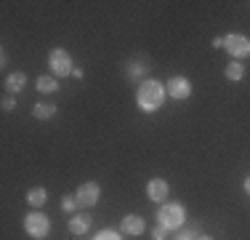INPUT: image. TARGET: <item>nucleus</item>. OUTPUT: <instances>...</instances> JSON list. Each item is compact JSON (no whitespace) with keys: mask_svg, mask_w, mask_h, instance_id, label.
I'll return each mask as SVG.
<instances>
[{"mask_svg":"<svg viewBox=\"0 0 250 240\" xmlns=\"http://www.w3.org/2000/svg\"><path fill=\"white\" fill-rule=\"evenodd\" d=\"M165 94H168V91H165L163 83L144 80L139 86V91H136V104H139L144 112H157L160 104H163V99H165Z\"/></svg>","mask_w":250,"mask_h":240,"instance_id":"f257e3e1","label":"nucleus"},{"mask_svg":"<svg viewBox=\"0 0 250 240\" xmlns=\"http://www.w3.org/2000/svg\"><path fill=\"white\" fill-rule=\"evenodd\" d=\"M157 219H160V227H165V230H178L187 219V211H184L181 203H163L157 211Z\"/></svg>","mask_w":250,"mask_h":240,"instance_id":"f03ea898","label":"nucleus"},{"mask_svg":"<svg viewBox=\"0 0 250 240\" xmlns=\"http://www.w3.org/2000/svg\"><path fill=\"white\" fill-rule=\"evenodd\" d=\"M24 230H27V235H32L35 240H43L51 232V221H48V216H45V214L32 211L24 219Z\"/></svg>","mask_w":250,"mask_h":240,"instance_id":"7ed1b4c3","label":"nucleus"},{"mask_svg":"<svg viewBox=\"0 0 250 240\" xmlns=\"http://www.w3.org/2000/svg\"><path fill=\"white\" fill-rule=\"evenodd\" d=\"M48 67L51 72L56 77H67V75H72V59H69V53L64 51V48H53L51 51V56H48Z\"/></svg>","mask_w":250,"mask_h":240,"instance_id":"20e7f679","label":"nucleus"},{"mask_svg":"<svg viewBox=\"0 0 250 240\" xmlns=\"http://www.w3.org/2000/svg\"><path fill=\"white\" fill-rule=\"evenodd\" d=\"M75 197H77V206L91 208V206H96V203H99V197H101V187H99L96 182H85V184H80V187H77Z\"/></svg>","mask_w":250,"mask_h":240,"instance_id":"39448f33","label":"nucleus"},{"mask_svg":"<svg viewBox=\"0 0 250 240\" xmlns=\"http://www.w3.org/2000/svg\"><path fill=\"white\" fill-rule=\"evenodd\" d=\"M224 48L231 53V56L245 59V56H250V38H245V35H226Z\"/></svg>","mask_w":250,"mask_h":240,"instance_id":"423d86ee","label":"nucleus"},{"mask_svg":"<svg viewBox=\"0 0 250 240\" xmlns=\"http://www.w3.org/2000/svg\"><path fill=\"white\" fill-rule=\"evenodd\" d=\"M165 91H168V96H173V99H189L192 83H189L187 77H181V75H173L168 80V86H165Z\"/></svg>","mask_w":250,"mask_h":240,"instance_id":"0eeeda50","label":"nucleus"},{"mask_svg":"<svg viewBox=\"0 0 250 240\" xmlns=\"http://www.w3.org/2000/svg\"><path fill=\"white\" fill-rule=\"evenodd\" d=\"M168 192H170V187H168L165 179H152V182L146 184V195H149V200H154V203H165Z\"/></svg>","mask_w":250,"mask_h":240,"instance_id":"6e6552de","label":"nucleus"},{"mask_svg":"<svg viewBox=\"0 0 250 240\" xmlns=\"http://www.w3.org/2000/svg\"><path fill=\"white\" fill-rule=\"evenodd\" d=\"M144 230H146V221L141 219V216L130 214V216H125V219H123V232H125V235H141Z\"/></svg>","mask_w":250,"mask_h":240,"instance_id":"1a4fd4ad","label":"nucleus"},{"mask_svg":"<svg viewBox=\"0 0 250 240\" xmlns=\"http://www.w3.org/2000/svg\"><path fill=\"white\" fill-rule=\"evenodd\" d=\"M88 230H91V216L88 214H75L69 219V232L72 235H85Z\"/></svg>","mask_w":250,"mask_h":240,"instance_id":"9d476101","label":"nucleus"},{"mask_svg":"<svg viewBox=\"0 0 250 240\" xmlns=\"http://www.w3.org/2000/svg\"><path fill=\"white\" fill-rule=\"evenodd\" d=\"M24 86H27V75H24V72H11V75L5 77V91H8V94H19Z\"/></svg>","mask_w":250,"mask_h":240,"instance_id":"9b49d317","label":"nucleus"},{"mask_svg":"<svg viewBox=\"0 0 250 240\" xmlns=\"http://www.w3.org/2000/svg\"><path fill=\"white\" fill-rule=\"evenodd\" d=\"M53 112H56V104H53V101H40V104L32 107V115L38 120H48V118H53Z\"/></svg>","mask_w":250,"mask_h":240,"instance_id":"f8f14e48","label":"nucleus"},{"mask_svg":"<svg viewBox=\"0 0 250 240\" xmlns=\"http://www.w3.org/2000/svg\"><path fill=\"white\" fill-rule=\"evenodd\" d=\"M27 200H29V206L40 208L45 200H48V192H45V187H32L27 192Z\"/></svg>","mask_w":250,"mask_h":240,"instance_id":"ddd939ff","label":"nucleus"},{"mask_svg":"<svg viewBox=\"0 0 250 240\" xmlns=\"http://www.w3.org/2000/svg\"><path fill=\"white\" fill-rule=\"evenodd\" d=\"M38 91H43V94H53V91H59L56 77H53V75H40V77H38Z\"/></svg>","mask_w":250,"mask_h":240,"instance_id":"4468645a","label":"nucleus"},{"mask_svg":"<svg viewBox=\"0 0 250 240\" xmlns=\"http://www.w3.org/2000/svg\"><path fill=\"white\" fill-rule=\"evenodd\" d=\"M224 72H226V77H229V80H242V77H245V67H242L240 62H229Z\"/></svg>","mask_w":250,"mask_h":240,"instance_id":"2eb2a0df","label":"nucleus"},{"mask_svg":"<svg viewBox=\"0 0 250 240\" xmlns=\"http://www.w3.org/2000/svg\"><path fill=\"white\" fill-rule=\"evenodd\" d=\"M62 208H64L67 214H72L75 208H77V197H75V195H67V197L62 200Z\"/></svg>","mask_w":250,"mask_h":240,"instance_id":"dca6fc26","label":"nucleus"},{"mask_svg":"<svg viewBox=\"0 0 250 240\" xmlns=\"http://www.w3.org/2000/svg\"><path fill=\"white\" fill-rule=\"evenodd\" d=\"M93 240H123V238L117 235L115 230H104V232H99V235L93 238Z\"/></svg>","mask_w":250,"mask_h":240,"instance_id":"f3484780","label":"nucleus"},{"mask_svg":"<svg viewBox=\"0 0 250 240\" xmlns=\"http://www.w3.org/2000/svg\"><path fill=\"white\" fill-rule=\"evenodd\" d=\"M144 72H146V70H141V62H133V64H130V70H128V75H130V77H141Z\"/></svg>","mask_w":250,"mask_h":240,"instance_id":"a211bd4d","label":"nucleus"},{"mask_svg":"<svg viewBox=\"0 0 250 240\" xmlns=\"http://www.w3.org/2000/svg\"><path fill=\"white\" fill-rule=\"evenodd\" d=\"M176 240H197V230H194V227H192V230L181 232V235H178Z\"/></svg>","mask_w":250,"mask_h":240,"instance_id":"6ab92c4d","label":"nucleus"},{"mask_svg":"<svg viewBox=\"0 0 250 240\" xmlns=\"http://www.w3.org/2000/svg\"><path fill=\"white\" fill-rule=\"evenodd\" d=\"M14 107H16V99H14V96H5V99H3V110L11 112Z\"/></svg>","mask_w":250,"mask_h":240,"instance_id":"aec40b11","label":"nucleus"},{"mask_svg":"<svg viewBox=\"0 0 250 240\" xmlns=\"http://www.w3.org/2000/svg\"><path fill=\"white\" fill-rule=\"evenodd\" d=\"M165 227H154V232H152V240H165Z\"/></svg>","mask_w":250,"mask_h":240,"instance_id":"412c9836","label":"nucleus"},{"mask_svg":"<svg viewBox=\"0 0 250 240\" xmlns=\"http://www.w3.org/2000/svg\"><path fill=\"white\" fill-rule=\"evenodd\" d=\"M83 75H85V72H83V67H75V70H72V77H77V80H83Z\"/></svg>","mask_w":250,"mask_h":240,"instance_id":"4be33fe9","label":"nucleus"},{"mask_svg":"<svg viewBox=\"0 0 250 240\" xmlns=\"http://www.w3.org/2000/svg\"><path fill=\"white\" fill-rule=\"evenodd\" d=\"M224 46V38H213V48H221Z\"/></svg>","mask_w":250,"mask_h":240,"instance_id":"5701e85b","label":"nucleus"},{"mask_svg":"<svg viewBox=\"0 0 250 240\" xmlns=\"http://www.w3.org/2000/svg\"><path fill=\"white\" fill-rule=\"evenodd\" d=\"M245 192H248V195H250V176L245 179Z\"/></svg>","mask_w":250,"mask_h":240,"instance_id":"b1692460","label":"nucleus"},{"mask_svg":"<svg viewBox=\"0 0 250 240\" xmlns=\"http://www.w3.org/2000/svg\"><path fill=\"white\" fill-rule=\"evenodd\" d=\"M197 240H213V238H210V235H200Z\"/></svg>","mask_w":250,"mask_h":240,"instance_id":"393cba45","label":"nucleus"}]
</instances>
